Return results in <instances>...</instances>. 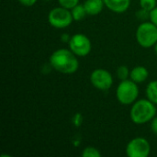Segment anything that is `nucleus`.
Here are the masks:
<instances>
[{
  "mask_svg": "<svg viewBox=\"0 0 157 157\" xmlns=\"http://www.w3.org/2000/svg\"><path fill=\"white\" fill-rule=\"evenodd\" d=\"M130 73L131 71L129 68L125 65H121L117 69V75L121 80H126L130 77Z\"/></svg>",
  "mask_w": 157,
  "mask_h": 157,
  "instance_id": "15",
  "label": "nucleus"
},
{
  "mask_svg": "<svg viewBox=\"0 0 157 157\" xmlns=\"http://www.w3.org/2000/svg\"><path fill=\"white\" fill-rule=\"evenodd\" d=\"M58 1L61 6L70 10L79 4V0H58Z\"/></svg>",
  "mask_w": 157,
  "mask_h": 157,
  "instance_id": "17",
  "label": "nucleus"
},
{
  "mask_svg": "<svg viewBox=\"0 0 157 157\" xmlns=\"http://www.w3.org/2000/svg\"><path fill=\"white\" fill-rule=\"evenodd\" d=\"M140 6L144 9L151 11L156 6V0H140Z\"/></svg>",
  "mask_w": 157,
  "mask_h": 157,
  "instance_id": "16",
  "label": "nucleus"
},
{
  "mask_svg": "<svg viewBox=\"0 0 157 157\" xmlns=\"http://www.w3.org/2000/svg\"><path fill=\"white\" fill-rule=\"evenodd\" d=\"M82 156L84 157H100L101 156V153L95 147L89 146L84 149L83 153H82Z\"/></svg>",
  "mask_w": 157,
  "mask_h": 157,
  "instance_id": "14",
  "label": "nucleus"
},
{
  "mask_svg": "<svg viewBox=\"0 0 157 157\" xmlns=\"http://www.w3.org/2000/svg\"><path fill=\"white\" fill-rule=\"evenodd\" d=\"M18 2L26 6H32L36 4L37 0H18Z\"/></svg>",
  "mask_w": 157,
  "mask_h": 157,
  "instance_id": "21",
  "label": "nucleus"
},
{
  "mask_svg": "<svg viewBox=\"0 0 157 157\" xmlns=\"http://www.w3.org/2000/svg\"><path fill=\"white\" fill-rule=\"evenodd\" d=\"M150 152L151 146L149 142L142 137L132 139L126 146V154L129 157H147Z\"/></svg>",
  "mask_w": 157,
  "mask_h": 157,
  "instance_id": "7",
  "label": "nucleus"
},
{
  "mask_svg": "<svg viewBox=\"0 0 157 157\" xmlns=\"http://www.w3.org/2000/svg\"><path fill=\"white\" fill-rule=\"evenodd\" d=\"M152 101L147 99H140L133 103L130 117L133 123L142 125L152 121L156 114V108Z\"/></svg>",
  "mask_w": 157,
  "mask_h": 157,
  "instance_id": "2",
  "label": "nucleus"
},
{
  "mask_svg": "<svg viewBox=\"0 0 157 157\" xmlns=\"http://www.w3.org/2000/svg\"><path fill=\"white\" fill-rule=\"evenodd\" d=\"M135 36L140 46L151 48L157 42V26L153 22H144L137 28Z\"/></svg>",
  "mask_w": 157,
  "mask_h": 157,
  "instance_id": "4",
  "label": "nucleus"
},
{
  "mask_svg": "<svg viewBox=\"0 0 157 157\" xmlns=\"http://www.w3.org/2000/svg\"><path fill=\"white\" fill-rule=\"evenodd\" d=\"M105 6L114 13H124L131 5V0H104Z\"/></svg>",
  "mask_w": 157,
  "mask_h": 157,
  "instance_id": "9",
  "label": "nucleus"
},
{
  "mask_svg": "<svg viewBox=\"0 0 157 157\" xmlns=\"http://www.w3.org/2000/svg\"><path fill=\"white\" fill-rule=\"evenodd\" d=\"M82 122H83V116L80 113L75 114V116L73 117V124L75 127H79V126H81Z\"/></svg>",
  "mask_w": 157,
  "mask_h": 157,
  "instance_id": "19",
  "label": "nucleus"
},
{
  "mask_svg": "<svg viewBox=\"0 0 157 157\" xmlns=\"http://www.w3.org/2000/svg\"><path fill=\"white\" fill-rule=\"evenodd\" d=\"M69 48L76 56L85 57L90 53L92 44L88 37L84 34L77 33L71 37Z\"/></svg>",
  "mask_w": 157,
  "mask_h": 157,
  "instance_id": "6",
  "label": "nucleus"
},
{
  "mask_svg": "<svg viewBox=\"0 0 157 157\" xmlns=\"http://www.w3.org/2000/svg\"><path fill=\"white\" fill-rule=\"evenodd\" d=\"M149 75V72L148 70L144 67V66H136L134 67L131 73H130V79H132V81H134L137 84L143 83L144 82Z\"/></svg>",
  "mask_w": 157,
  "mask_h": 157,
  "instance_id": "11",
  "label": "nucleus"
},
{
  "mask_svg": "<svg viewBox=\"0 0 157 157\" xmlns=\"http://www.w3.org/2000/svg\"><path fill=\"white\" fill-rule=\"evenodd\" d=\"M83 5L86 10L87 15L96 16L101 13L105 3L104 0H86Z\"/></svg>",
  "mask_w": 157,
  "mask_h": 157,
  "instance_id": "10",
  "label": "nucleus"
},
{
  "mask_svg": "<svg viewBox=\"0 0 157 157\" xmlns=\"http://www.w3.org/2000/svg\"><path fill=\"white\" fill-rule=\"evenodd\" d=\"M136 17H137L138 19L146 20L147 18H150V11H148V10L144 9V8L141 7V9H139L136 12Z\"/></svg>",
  "mask_w": 157,
  "mask_h": 157,
  "instance_id": "18",
  "label": "nucleus"
},
{
  "mask_svg": "<svg viewBox=\"0 0 157 157\" xmlns=\"http://www.w3.org/2000/svg\"><path fill=\"white\" fill-rule=\"evenodd\" d=\"M61 40H62L63 42H68V43H69V41H70V40H71V37H70L68 34L63 33V34L61 36Z\"/></svg>",
  "mask_w": 157,
  "mask_h": 157,
  "instance_id": "23",
  "label": "nucleus"
},
{
  "mask_svg": "<svg viewBox=\"0 0 157 157\" xmlns=\"http://www.w3.org/2000/svg\"><path fill=\"white\" fill-rule=\"evenodd\" d=\"M150 20L155 26H157V6H155L153 10L150 11Z\"/></svg>",
  "mask_w": 157,
  "mask_h": 157,
  "instance_id": "20",
  "label": "nucleus"
},
{
  "mask_svg": "<svg viewBox=\"0 0 157 157\" xmlns=\"http://www.w3.org/2000/svg\"><path fill=\"white\" fill-rule=\"evenodd\" d=\"M146 96L150 101L157 105V80L152 81L148 84L146 87Z\"/></svg>",
  "mask_w": 157,
  "mask_h": 157,
  "instance_id": "12",
  "label": "nucleus"
},
{
  "mask_svg": "<svg viewBox=\"0 0 157 157\" xmlns=\"http://www.w3.org/2000/svg\"><path fill=\"white\" fill-rule=\"evenodd\" d=\"M139 96V87L137 83L132 79L121 80L116 90V97L120 103L123 105L133 104Z\"/></svg>",
  "mask_w": 157,
  "mask_h": 157,
  "instance_id": "3",
  "label": "nucleus"
},
{
  "mask_svg": "<svg viewBox=\"0 0 157 157\" xmlns=\"http://www.w3.org/2000/svg\"><path fill=\"white\" fill-rule=\"evenodd\" d=\"M74 18L70 9L63 6L54 7L49 12L48 21L50 25L56 29H65L69 27Z\"/></svg>",
  "mask_w": 157,
  "mask_h": 157,
  "instance_id": "5",
  "label": "nucleus"
},
{
  "mask_svg": "<svg viewBox=\"0 0 157 157\" xmlns=\"http://www.w3.org/2000/svg\"><path fill=\"white\" fill-rule=\"evenodd\" d=\"M151 121V130L155 134H157V117H155Z\"/></svg>",
  "mask_w": 157,
  "mask_h": 157,
  "instance_id": "22",
  "label": "nucleus"
},
{
  "mask_svg": "<svg viewBox=\"0 0 157 157\" xmlns=\"http://www.w3.org/2000/svg\"><path fill=\"white\" fill-rule=\"evenodd\" d=\"M46 1H50V0H46Z\"/></svg>",
  "mask_w": 157,
  "mask_h": 157,
  "instance_id": "25",
  "label": "nucleus"
},
{
  "mask_svg": "<svg viewBox=\"0 0 157 157\" xmlns=\"http://www.w3.org/2000/svg\"><path fill=\"white\" fill-rule=\"evenodd\" d=\"M71 13H72L74 20H75V21H80V20L84 19L85 17L87 15L84 5H79V4L71 9Z\"/></svg>",
  "mask_w": 157,
  "mask_h": 157,
  "instance_id": "13",
  "label": "nucleus"
},
{
  "mask_svg": "<svg viewBox=\"0 0 157 157\" xmlns=\"http://www.w3.org/2000/svg\"><path fill=\"white\" fill-rule=\"evenodd\" d=\"M155 53L157 54V42L155 44Z\"/></svg>",
  "mask_w": 157,
  "mask_h": 157,
  "instance_id": "24",
  "label": "nucleus"
},
{
  "mask_svg": "<svg viewBox=\"0 0 157 157\" xmlns=\"http://www.w3.org/2000/svg\"><path fill=\"white\" fill-rule=\"evenodd\" d=\"M90 82L97 89L108 90L113 84V77L108 70L98 68L91 73Z\"/></svg>",
  "mask_w": 157,
  "mask_h": 157,
  "instance_id": "8",
  "label": "nucleus"
},
{
  "mask_svg": "<svg viewBox=\"0 0 157 157\" xmlns=\"http://www.w3.org/2000/svg\"><path fill=\"white\" fill-rule=\"evenodd\" d=\"M51 66L62 74H74L79 67V62L76 55L67 49H59L50 56Z\"/></svg>",
  "mask_w": 157,
  "mask_h": 157,
  "instance_id": "1",
  "label": "nucleus"
}]
</instances>
